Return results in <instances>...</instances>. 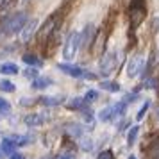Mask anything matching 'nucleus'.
Wrapping results in <instances>:
<instances>
[{
    "instance_id": "f257e3e1",
    "label": "nucleus",
    "mask_w": 159,
    "mask_h": 159,
    "mask_svg": "<svg viewBox=\"0 0 159 159\" xmlns=\"http://www.w3.org/2000/svg\"><path fill=\"white\" fill-rule=\"evenodd\" d=\"M147 18V2L130 0L129 4V48L136 45V30Z\"/></svg>"
},
{
    "instance_id": "f03ea898",
    "label": "nucleus",
    "mask_w": 159,
    "mask_h": 159,
    "mask_svg": "<svg viewBox=\"0 0 159 159\" xmlns=\"http://www.w3.org/2000/svg\"><path fill=\"white\" fill-rule=\"evenodd\" d=\"M27 20H29V16H27L25 11L13 13L11 16L4 18V20L0 22V36H13L16 32H20Z\"/></svg>"
},
{
    "instance_id": "7ed1b4c3",
    "label": "nucleus",
    "mask_w": 159,
    "mask_h": 159,
    "mask_svg": "<svg viewBox=\"0 0 159 159\" xmlns=\"http://www.w3.org/2000/svg\"><path fill=\"white\" fill-rule=\"evenodd\" d=\"M79 48H80V32L79 30H72L68 34V38H66L65 47H63V57L66 61H72L77 56Z\"/></svg>"
},
{
    "instance_id": "20e7f679",
    "label": "nucleus",
    "mask_w": 159,
    "mask_h": 159,
    "mask_svg": "<svg viewBox=\"0 0 159 159\" xmlns=\"http://www.w3.org/2000/svg\"><path fill=\"white\" fill-rule=\"evenodd\" d=\"M118 59H120V56H118V52H116V50L104 52V54H102L100 63H98L102 77H109L111 73L115 72L116 66H118Z\"/></svg>"
},
{
    "instance_id": "39448f33",
    "label": "nucleus",
    "mask_w": 159,
    "mask_h": 159,
    "mask_svg": "<svg viewBox=\"0 0 159 159\" xmlns=\"http://www.w3.org/2000/svg\"><path fill=\"white\" fill-rule=\"evenodd\" d=\"M57 68H59L63 73L70 75V77H75V79H86V80H95V79H97V75H95V73L88 72V70H84V68H80V66H77V65L59 63Z\"/></svg>"
},
{
    "instance_id": "423d86ee",
    "label": "nucleus",
    "mask_w": 159,
    "mask_h": 159,
    "mask_svg": "<svg viewBox=\"0 0 159 159\" xmlns=\"http://www.w3.org/2000/svg\"><path fill=\"white\" fill-rule=\"evenodd\" d=\"M145 68V56L143 54H134L130 57L129 65H127V75L129 77H136L141 73V70Z\"/></svg>"
},
{
    "instance_id": "0eeeda50",
    "label": "nucleus",
    "mask_w": 159,
    "mask_h": 159,
    "mask_svg": "<svg viewBox=\"0 0 159 159\" xmlns=\"http://www.w3.org/2000/svg\"><path fill=\"white\" fill-rule=\"evenodd\" d=\"M36 30H38V20L29 18V20L25 22V25L22 27V30L18 32V34H20V41H22L23 45L29 43L30 39H32V36L36 34Z\"/></svg>"
},
{
    "instance_id": "6e6552de",
    "label": "nucleus",
    "mask_w": 159,
    "mask_h": 159,
    "mask_svg": "<svg viewBox=\"0 0 159 159\" xmlns=\"http://www.w3.org/2000/svg\"><path fill=\"white\" fill-rule=\"evenodd\" d=\"M95 34H97V29L95 25H86L84 30L80 32V48L84 50H91V45H93V39H95Z\"/></svg>"
},
{
    "instance_id": "1a4fd4ad",
    "label": "nucleus",
    "mask_w": 159,
    "mask_h": 159,
    "mask_svg": "<svg viewBox=\"0 0 159 159\" xmlns=\"http://www.w3.org/2000/svg\"><path fill=\"white\" fill-rule=\"evenodd\" d=\"M47 120H48V115H43V113H29V115L23 118V123L27 127H41Z\"/></svg>"
},
{
    "instance_id": "9d476101",
    "label": "nucleus",
    "mask_w": 159,
    "mask_h": 159,
    "mask_svg": "<svg viewBox=\"0 0 159 159\" xmlns=\"http://www.w3.org/2000/svg\"><path fill=\"white\" fill-rule=\"evenodd\" d=\"M86 104L88 102L84 100V97H73L66 102V107L70 111H82V109H86Z\"/></svg>"
},
{
    "instance_id": "9b49d317",
    "label": "nucleus",
    "mask_w": 159,
    "mask_h": 159,
    "mask_svg": "<svg viewBox=\"0 0 159 159\" xmlns=\"http://www.w3.org/2000/svg\"><path fill=\"white\" fill-rule=\"evenodd\" d=\"M16 141L15 138H4L2 139V145H0V148H2V154H6V156H11V154H15L16 152Z\"/></svg>"
},
{
    "instance_id": "f8f14e48",
    "label": "nucleus",
    "mask_w": 159,
    "mask_h": 159,
    "mask_svg": "<svg viewBox=\"0 0 159 159\" xmlns=\"http://www.w3.org/2000/svg\"><path fill=\"white\" fill-rule=\"evenodd\" d=\"M38 104H41L45 107H50V106H59L63 104V97H39Z\"/></svg>"
},
{
    "instance_id": "ddd939ff",
    "label": "nucleus",
    "mask_w": 159,
    "mask_h": 159,
    "mask_svg": "<svg viewBox=\"0 0 159 159\" xmlns=\"http://www.w3.org/2000/svg\"><path fill=\"white\" fill-rule=\"evenodd\" d=\"M147 156L148 159H159V138L150 141V145L147 147Z\"/></svg>"
},
{
    "instance_id": "4468645a",
    "label": "nucleus",
    "mask_w": 159,
    "mask_h": 159,
    "mask_svg": "<svg viewBox=\"0 0 159 159\" xmlns=\"http://www.w3.org/2000/svg\"><path fill=\"white\" fill-rule=\"evenodd\" d=\"M52 84V79L48 77H39L38 75L36 79H32V88L34 89H45V88H48Z\"/></svg>"
},
{
    "instance_id": "2eb2a0df",
    "label": "nucleus",
    "mask_w": 159,
    "mask_h": 159,
    "mask_svg": "<svg viewBox=\"0 0 159 159\" xmlns=\"http://www.w3.org/2000/svg\"><path fill=\"white\" fill-rule=\"evenodd\" d=\"M18 72H20V68L15 63H2L0 65V73H4V75H16Z\"/></svg>"
},
{
    "instance_id": "dca6fc26",
    "label": "nucleus",
    "mask_w": 159,
    "mask_h": 159,
    "mask_svg": "<svg viewBox=\"0 0 159 159\" xmlns=\"http://www.w3.org/2000/svg\"><path fill=\"white\" fill-rule=\"evenodd\" d=\"M22 61L25 63V65H29V66H41L43 65V61L38 57V56H34V54H23Z\"/></svg>"
},
{
    "instance_id": "f3484780",
    "label": "nucleus",
    "mask_w": 159,
    "mask_h": 159,
    "mask_svg": "<svg viewBox=\"0 0 159 159\" xmlns=\"http://www.w3.org/2000/svg\"><path fill=\"white\" fill-rule=\"evenodd\" d=\"M100 88L102 89H106V91H109V93H116V91H120V84L115 82V80H102Z\"/></svg>"
},
{
    "instance_id": "a211bd4d",
    "label": "nucleus",
    "mask_w": 159,
    "mask_h": 159,
    "mask_svg": "<svg viewBox=\"0 0 159 159\" xmlns=\"http://www.w3.org/2000/svg\"><path fill=\"white\" fill-rule=\"evenodd\" d=\"M66 132L73 138H80L82 136V127H80L79 123H68L66 125Z\"/></svg>"
},
{
    "instance_id": "6ab92c4d",
    "label": "nucleus",
    "mask_w": 159,
    "mask_h": 159,
    "mask_svg": "<svg viewBox=\"0 0 159 159\" xmlns=\"http://www.w3.org/2000/svg\"><path fill=\"white\" fill-rule=\"evenodd\" d=\"M16 2L18 0H2V4H0V16L7 15V11H11V9L15 7Z\"/></svg>"
},
{
    "instance_id": "aec40b11",
    "label": "nucleus",
    "mask_w": 159,
    "mask_h": 159,
    "mask_svg": "<svg viewBox=\"0 0 159 159\" xmlns=\"http://www.w3.org/2000/svg\"><path fill=\"white\" fill-rule=\"evenodd\" d=\"M125 109H127V102H125V100L115 104V106H113V115H115V118H116V116H122L123 113H125Z\"/></svg>"
},
{
    "instance_id": "412c9836",
    "label": "nucleus",
    "mask_w": 159,
    "mask_h": 159,
    "mask_svg": "<svg viewBox=\"0 0 159 159\" xmlns=\"http://www.w3.org/2000/svg\"><path fill=\"white\" fill-rule=\"evenodd\" d=\"M138 132H139V125H132L129 130V134H127V143L130 145H134V141H136V138H138Z\"/></svg>"
},
{
    "instance_id": "4be33fe9",
    "label": "nucleus",
    "mask_w": 159,
    "mask_h": 159,
    "mask_svg": "<svg viewBox=\"0 0 159 159\" xmlns=\"http://www.w3.org/2000/svg\"><path fill=\"white\" fill-rule=\"evenodd\" d=\"M16 89V86L11 82V80H0V91H4V93H13Z\"/></svg>"
},
{
    "instance_id": "5701e85b",
    "label": "nucleus",
    "mask_w": 159,
    "mask_h": 159,
    "mask_svg": "<svg viewBox=\"0 0 159 159\" xmlns=\"http://www.w3.org/2000/svg\"><path fill=\"white\" fill-rule=\"evenodd\" d=\"M113 118H115V115H113V106L102 109V113H100V120L102 122H109V120H113Z\"/></svg>"
},
{
    "instance_id": "b1692460",
    "label": "nucleus",
    "mask_w": 159,
    "mask_h": 159,
    "mask_svg": "<svg viewBox=\"0 0 159 159\" xmlns=\"http://www.w3.org/2000/svg\"><path fill=\"white\" fill-rule=\"evenodd\" d=\"M148 107H150V100H145V104L141 106V107H139V111H138V115H136V120H138V122L145 118V115H147Z\"/></svg>"
},
{
    "instance_id": "393cba45",
    "label": "nucleus",
    "mask_w": 159,
    "mask_h": 159,
    "mask_svg": "<svg viewBox=\"0 0 159 159\" xmlns=\"http://www.w3.org/2000/svg\"><path fill=\"white\" fill-rule=\"evenodd\" d=\"M80 148L86 150V152H89L91 148H93V139H89V138H82V139H80Z\"/></svg>"
},
{
    "instance_id": "a878e982",
    "label": "nucleus",
    "mask_w": 159,
    "mask_h": 159,
    "mask_svg": "<svg viewBox=\"0 0 159 159\" xmlns=\"http://www.w3.org/2000/svg\"><path fill=\"white\" fill-rule=\"evenodd\" d=\"M9 111H11V104H9L6 98L0 97V113H2V115H7Z\"/></svg>"
},
{
    "instance_id": "bb28decb",
    "label": "nucleus",
    "mask_w": 159,
    "mask_h": 159,
    "mask_svg": "<svg viewBox=\"0 0 159 159\" xmlns=\"http://www.w3.org/2000/svg\"><path fill=\"white\" fill-rule=\"evenodd\" d=\"M97 98H98V93H97L95 89H89V91H88V93L84 95V100H86L88 104H89V102H95Z\"/></svg>"
},
{
    "instance_id": "cd10ccee",
    "label": "nucleus",
    "mask_w": 159,
    "mask_h": 159,
    "mask_svg": "<svg viewBox=\"0 0 159 159\" xmlns=\"http://www.w3.org/2000/svg\"><path fill=\"white\" fill-rule=\"evenodd\" d=\"M23 75H25L27 79H36V77H38V70H36V68H32V66H29V68L23 72Z\"/></svg>"
},
{
    "instance_id": "c85d7f7f",
    "label": "nucleus",
    "mask_w": 159,
    "mask_h": 159,
    "mask_svg": "<svg viewBox=\"0 0 159 159\" xmlns=\"http://www.w3.org/2000/svg\"><path fill=\"white\" fill-rule=\"evenodd\" d=\"M98 159H116L115 154H113V150H102L100 154H98Z\"/></svg>"
},
{
    "instance_id": "c756f323",
    "label": "nucleus",
    "mask_w": 159,
    "mask_h": 159,
    "mask_svg": "<svg viewBox=\"0 0 159 159\" xmlns=\"http://www.w3.org/2000/svg\"><path fill=\"white\" fill-rule=\"evenodd\" d=\"M54 159H75V154L73 152H63V154L56 156Z\"/></svg>"
},
{
    "instance_id": "7c9ffc66",
    "label": "nucleus",
    "mask_w": 159,
    "mask_h": 159,
    "mask_svg": "<svg viewBox=\"0 0 159 159\" xmlns=\"http://www.w3.org/2000/svg\"><path fill=\"white\" fill-rule=\"evenodd\" d=\"M152 32H159V16L152 20Z\"/></svg>"
},
{
    "instance_id": "2f4dec72",
    "label": "nucleus",
    "mask_w": 159,
    "mask_h": 159,
    "mask_svg": "<svg viewBox=\"0 0 159 159\" xmlns=\"http://www.w3.org/2000/svg\"><path fill=\"white\" fill-rule=\"evenodd\" d=\"M129 120H123V122L122 123H120V125H118V129H120V130H123V129H125V127H127V125H129Z\"/></svg>"
},
{
    "instance_id": "473e14b6",
    "label": "nucleus",
    "mask_w": 159,
    "mask_h": 159,
    "mask_svg": "<svg viewBox=\"0 0 159 159\" xmlns=\"http://www.w3.org/2000/svg\"><path fill=\"white\" fill-rule=\"evenodd\" d=\"M9 159H23V156H22V154H16V152H15V154H11V156H9Z\"/></svg>"
},
{
    "instance_id": "72a5a7b5",
    "label": "nucleus",
    "mask_w": 159,
    "mask_h": 159,
    "mask_svg": "<svg viewBox=\"0 0 159 159\" xmlns=\"http://www.w3.org/2000/svg\"><path fill=\"white\" fill-rule=\"evenodd\" d=\"M129 159H136V157H134V156H129Z\"/></svg>"
},
{
    "instance_id": "f704fd0d",
    "label": "nucleus",
    "mask_w": 159,
    "mask_h": 159,
    "mask_svg": "<svg viewBox=\"0 0 159 159\" xmlns=\"http://www.w3.org/2000/svg\"><path fill=\"white\" fill-rule=\"evenodd\" d=\"M22 2H23V4H27V2H29V0H22Z\"/></svg>"
},
{
    "instance_id": "c9c22d12",
    "label": "nucleus",
    "mask_w": 159,
    "mask_h": 159,
    "mask_svg": "<svg viewBox=\"0 0 159 159\" xmlns=\"http://www.w3.org/2000/svg\"><path fill=\"white\" fill-rule=\"evenodd\" d=\"M0 159H2V148H0Z\"/></svg>"
},
{
    "instance_id": "e433bc0d",
    "label": "nucleus",
    "mask_w": 159,
    "mask_h": 159,
    "mask_svg": "<svg viewBox=\"0 0 159 159\" xmlns=\"http://www.w3.org/2000/svg\"><path fill=\"white\" fill-rule=\"evenodd\" d=\"M157 118H159V109H157Z\"/></svg>"
},
{
    "instance_id": "4c0bfd02",
    "label": "nucleus",
    "mask_w": 159,
    "mask_h": 159,
    "mask_svg": "<svg viewBox=\"0 0 159 159\" xmlns=\"http://www.w3.org/2000/svg\"><path fill=\"white\" fill-rule=\"evenodd\" d=\"M157 61H159V54H157Z\"/></svg>"
}]
</instances>
